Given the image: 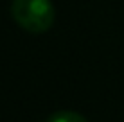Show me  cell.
Returning a JSON list of instances; mask_svg holds the SVG:
<instances>
[{"instance_id": "obj_2", "label": "cell", "mask_w": 124, "mask_h": 122, "mask_svg": "<svg viewBox=\"0 0 124 122\" xmlns=\"http://www.w3.org/2000/svg\"><path fill=\"white\" fill-rule=\"evenodd\" d=\"M47 122H88L81 113L70 111V110H63V111H56L49 117Z\"/></svg>"}, {"instance_id": "obj_1", "label": "cell", "mask_w": 124, "mask_h": 122, "mask_svg": "<svg viewBox=\"0 0 124 122\" xmlns=\"http://www.w3.org/2000/svg\"><path fill=\"white\" fill-rule=\"evenodd\" d=\"M11 14L20 27L32 34L49 31L54 23V6L50 0H13Z\"/></svg>"}]
</instances>
